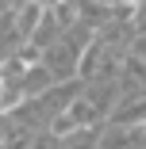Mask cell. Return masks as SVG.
Instances as JSON below:
<instances>
[{
	"mask_svg": "<svg viewBox=\"0 0 146 149\" xmlns=\"http://www.w3.org/2000/svg\"><path fill=\"white\" fill-rule=\"evenodd\" d=\"M42 23H46V4L42 0H23L16 8V35L19 38H31Z\"/></svg>",
	"mask_w": 146,
	"mask_h": 149,
	"instance_id": "6da1fadb",
	"label": "cell"
},
{
	"mask_svg": "<svg viewBox=\"0 0 146 149\" xmlns=\"http://www.w3.org/2000/svg\"><path fill=\"white\" fill-rule=\"evenodd\" d=\"M19 88H23V96H46L50 88H54V73H50V69H42V65H35L31 73L23 77V84H19Z\"/></svg>",
	"mask_w": 146,
	"mask_h": 149,
	"instance_id": "7a4b0ae2",
	"label": "cell"
},
{
	"mask_svg": "<svg viewBox=\"0 0 146 149\" xmlns=\"http://www.w3.org/2000/svg\"><path fill=\"white\" fill-rule=\"evenodd\" d=\"M138 134L131 130V126H111L104 138H100V149H138Z\"/></svg>",
	"mask_w": 146,
	"mask_h": 149,
	"instance_id": "3957f363",
	"label": "cell"
},
{
	"mask_svg": "<svg viewBox=\"0 0 146 149\" xmlns=\"http://www.w3.org/2000/svg\"><path fill=\"white\" fill-rule=\"evenodd\" d=\"M50 19L62 27V31H73L77 19H81V0H58L54 12H50Z\"/></svg>",
	"mask_w": 146,
	"mask_h": 149,
	"instance_id": "277c9868",
	"label": "cell"
},
{
	"mask_svg": "<svg viewBox=\"0 0 146 149\" xmlns=\"http://www.w3.org/2000/svg\"><path fill=\"white\" fill-rule=\"evenodd\" d=\"M66 111H69V118H73V123H77L81 130H85V126H92V118H96V107H92L89 100H85V96H81V100H73Z\"/></svg>",
	"mask_w": 146,
	"mask_h": 149,
	"instance_id": "5b68a950",
	"label": "cell"
},
{
	"mask_svg": "<svg viewBox=\"0 0 146 149\" xmlns=\"http://www.w3.org/2000/svg\"><path fill=\"white\" fill-rule=\"evenodd\" d=\"M4 149H35V141H31V126L12 130V134L4 138Z\"/></svg>",
	"mask_w": 146,
	"mask_h": 149,
	"instance_id": "8992f818",
	"label": "cell"
},
{
	"mask_svg": "<svg viewBox=\"0 0 146 149\" xmlns=\"http://www.w3.org/2000/svg\"><path fill=\"white\" fill-rule=\"evenodd\" d=\"M35 149H69V145H66L62 138H54V134H50V138H42V141H35Z\"/></svg>",
	"mask_w": 146,
	"mask_h": 149,
	"instance_id": "52a82bcc",
	"label": "cell"
},
{
	"mask_svg": "<svg viewBox=\"0 0 146 149\" xmlns=\"http://www.w3.org/2000/svg\"><path fill=\"white\" fill-rule=\"evenodd\" d=\"M135 57H142V61H146V35L135 38Z\"/></svg>",
	"mask_w": 146,
	"mask_h": 149,
	"instance_id": "ba28073f",
	"label": "cell"
},
{
	"mask_svg": "<svg viewBox=\"0 0 146 149\" xmlns=\"http://www.w3.org/2000/svg\"><path fill=\"white\" fill-rule=\"evenodd\" d=\"M115 4H119V8H138L142 0H115Z\"/></svg>",
	"mask_w": 146,
	"mask_h": 149,
	"instance_id": "9c48e42d",
	"label": "cell"
}]
</instances>
